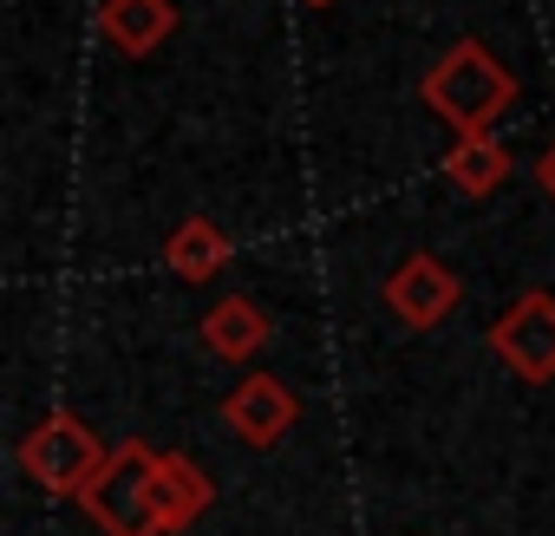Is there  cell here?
<instances>
[{
  "mask_svg": "<svg viewBox=\"0 0 555 536\" xmlns=\"http://www.w3.org/2000/svg\"><path fill=\"white\" fill-rule=\"evenodd\" d=\"M509 177V151L483 131V138H457L451 151H444V183L457 190V196H490L496 183Z\"/></svg>",
  "mask_w": 555,
  "mask_h": 536,
  "instance_id": "cell-11",
  "label": "cell"
},
{
  "mask_svg": "<svg viewBox=\"0 0 555 536\" xmlns=\"http://www.w3.org/2000/svg\"><path fill=\"white\" fill-rule=\"evenodd\" d=\"M379 302L405 321V328H418V334H431L451 308H457V276L431 255V248H418V255H405L392 276H386V289H379Z\"/></svg>",
  "mask_w": 555,
  "mask_h": 536,
  "instance_id": "cell-5",
  "label": "cell"
},
{
  "mask_svg": "<svg viewBox=\"0 0 555 536\" xmlns=\"http://www.w3.org/2000/svg\"><path fill=\"white\" fill-rule=\"evenodd\" d=\"M268 334H274V321L261 315V302L255 295H222L209 315H203V347L216 354V360H255L261 347H268Z\"/></svg>",
  "mask_w": 555,
  "mask_h": 536,
  "instance_id": "cell-8",
  "label": "cell"
},
{
  "mask_svg": "<svg viewBox=\"0 0 555 536\" xmlns=\"http://www.w3.org/2000/svg\"><path fill=\"white\" fill-rule=\"evenodd\" d=\"M490 354H496L516 380L548 386V380H555V295L522 289V295L490 321Z\"/></svg>",
  "mask_w": 555,
  "mask_h": 536,
  "instance_id": "cell-4",
  "label": "cell"
},
{
  "mask_svg": "<svg viewBox=\"0 0 555 536\" xmlns=\"http://www.w3.org/2000/svg\"><path fill=\"white\" fill-rule=\"evenodd\" d=\"M222 419H229V432H235L242 445H282L288 425L301 419V406H295V393L274 380V373H248V380L222 399Z\"/></svg>",
  "mask_w": 555,
  "mask_h": 536,
  "instance_id": "cell-6",
  "label": "cell"
},
{
  "mask_svg": "<svg viewBox=\"0 0 555 536\" xmlns=\"http://www.w3.org/2000/svg\"><path fill=\"white\" fill-rule=\"evenodd\" d=\"M535 183H542V190H548V196H555V144H548V151H542V164H535Z\"/></svg>",
  "mask_w": 555,
  "mask_h": 536,
  "instance_id": "cell-12",
  "label": "cell"
},
{
  "mask_svg": "<svg viewBox=\"0 0 555 536\" xmlns=\"http://www.w3.org/2000/svg\"><path fill=\"white\" fill-rule=\"evenodd\" d=\"M229 235H222V222H209V216H183L177 229H170V242H164V268L170 276H183V282H209L216 268H229Z\"/></svg>",
  "mask_w": 555,
  "mask_h": 536,
  "instance_id": "cell-10",
  "label": "cell"
},
{
  "mask_svg": "<svg viewBox=\"0 0 555 536\" xmlns=\"http://www.w3.org/2000/svg\"><path fill=\"white\" fill-rule=\"evenodd\" d=\"M151 497H157L164 536H177V529H190V523L216 503V484H209V471H203L190 451H157V484H151Z\"/></svg>",
  "mask_w": 555,
  "mask_h": 536,
  "instance_id": "cell-7",
  "label": "cell"
},
{
  "mask_svg": "<svg viewBox=\"0 0 555 536\" xmlns=\"http://www.w3.org/2000/svg\"><path fill=\"white\" fill-rule=\"evenodd\" d=\"M301 8H334V0H301Z\"/></svg>",
  "mask_w": 555,
  "mask_h": 536,
  "instance_id": "cell-13",
  "label": "cell"
},
{
  "mask_svg": "<svg viewBox=\"0 0 555 536\" xmlns=\"http://www.w3.org/2000/svg\"><path fill=\"white\" fill-rule=\"evenodd\" d=\"M99 34L125 60H144V53H157L177 34V8H170V0H105V8H99Z\"/></svg>",
  "mask_w": 555,
  "mask_h": 536,
  "instance_id": "cell-9",
  "label": "cell"
},
{
  "mask_svg": "<svg viewBox=\"0 0 555 536\" xmlns=\"http://www.w3.org/2000/svg\"><path fill=\"white\" fill-rule=\"evenodd\" d=\"M425 105L457 131V138H483L503 112H509V99H516V79H509V66L483 47V40H451L438 60H431V73H425Z\"/></svg>",
  "mask_w": 555,
  "mask_h": 536,
  "instance_id": "cell-1",
  "label": "cell"
},
{
  "mask_svg": "<svg viewBox=\"0 0 555 536\" xmlns=\"http://www.w3.org/2000/svg\"><path fill=\"white\" fill-rule=\"evenodd\" d=\"M151 484H157V451L144 438H125V445H112L105 471L79 490V503L105 536H164Z\"/></svg>",
  "mask_w": 555,
  "mask_h": 536,
  "instance_id": "cell-2",
  "label": "cell"
},
{
  "mask_svg": "<svg viewBox=\"0 0 555 536\" xmlns=\"http://www.w3.org/2000/svg\"><path fill=\"white\" fill-rule=\"evenodd\" d=\"M105 445L86 432V419L79 412H53V419H40L34 432H27V445H21V471L40 484V490H53V497H79L99 471H105Z\"/></svg>",
  "mask_w": 555,
  "mask_h": 536,
  "instance_id": "cell-3",
  "label": "cell"
}]
</instances>
